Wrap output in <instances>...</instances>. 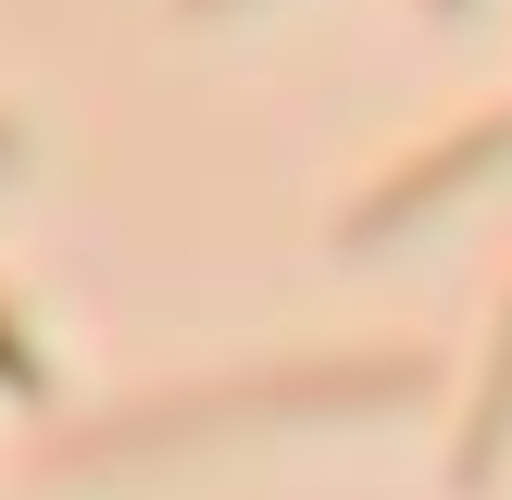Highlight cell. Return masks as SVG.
<instances>
[{"mask_svg": "<svg viewBox=\"0 0 512 500\" xmlns=\"http://www.w3.org/2000/svg\"><path fill=\"white\" fill-rule=\"evenodd\" d=\"M0 388H38V363H25V338H13V313H0Z\"/></svg>", "mask_w": 512, "mask_h": 500, "instance_id": "cell-1", "label": "cell"}, {"mask_svg": "<svg viewBox=\"0 0 512 500\" xmlns=\"http://www.w3.org/2000/svg\"><path fill=\"white\" fill-rule=\"evenodd\" d=\"M0 150H13V138H0Z\"/></svg>", "mask_w": 512, "mask_h": 500, "instance_id": "cell-2", "label": "cell"}]
</instances>
